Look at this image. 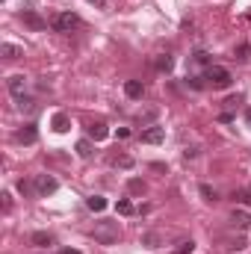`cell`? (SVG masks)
<instances>
[{"label": "cell", "mask_w": 251, "mask_h": 254, "mask_svg": "<svg viewBox=\"0 0 251 254\" xmlns=\"http://www.w3.org/2000/svg\"><path fill=\"white\" fill-rule=\"evenodd\" d=\"M246 246H249V243H246V237H237V240H228V246H225V249H228V252H243Z\"/></svg>", "instance_id": "cell-23"}, {"label": "cell", "mask_w": 251, "mask_h": 254, "mask_svg": "<svg viewBox=\"0 0 251 254\" xmlns=\"http://www.w3.org/2000/svg\"><path fill=\"white\" fill-rule=\"evenodd\" d=\"M231 222H234V228H240V231H246L251 225V216L246 210H234V216H231Z\"/></svg>", "instance_id": "cell-12"}, {"label": "cell", "mask_w": 251, "mask_h": 254, "mask_svg": "<svg viewBox=\"0 0 251 254\" xmlns=\"http://www.w3.org/2000/svg\"><path fill=\"white\" fill-rule=\"evenodd\" d=\"M15 139H18L21 145H36V142H38V127H36L33 121H27V124L15 133Z\"/></svg>", "instance_id": "cell-5"}, {"label": "cell", "mask_w": 251, "mask_h": 254, "mask_svg": "<svg viewBox=\"0 0 251 254\" xmlns=\"http://www.w3.org/2000/svg\"><path fill=\"white\" fill-rule=\"evenodd\" d=\"M192 252H195V243H192V240H186V243H180V249H178L175 254H192Z\"/></svg>", "instance_id": "cell-28"}, {"label": "cell", "mask_w": 251, "mask_h": 254, "mask_svg": "<svg viewBox=\"0 0 251 254\" xmlns=\"http://www.w3.org/2000/svg\"><path fill=\"white\" fill-rule=\"evenodd\" d=\"M234 59H240V62H251V44H240V47L234 50Z\"/></svg>", "instance_id": "cell-21"}, {"label": "cell", "mask_w": 251, "mask_h": 254, "mask_svg": "<svg viewBox=\"0 0 251 254\" xmlns=\"http://www.w3.org/2000/svg\"><path fill=\"white\" fill-rule=\"evenodd\" d=\"M124 95L133 98V101H139V98L145 95V83H142V80H127V83H124Z\"/></svg>", "instance_id": "cell-9"}, {"label": "cell", "mask_w": 251, "mask_h": 254, "mask_svg": "<svg viewBox=\"0 0 251 254\" xmlns=\"http://www.w3.org/2000/svg\"><path fill=\"white\" fill-rule=\"evenodd\" d=\"M198 192H201V195H204V201H210V204H213V201H219V198H216V189H213L210 183H201V186H198Z\"/></svg>", "instance_id": "cell-22"}, {"label": "cell", "mask_w": 251, "mask_h": 254, "mask_svg": "<svg viewBox=\"0 0 251 254\" xmlns=\"http://www.w3.org/2000/svg\"><path fill=\"white\" fill-rule=\"evenodd\" d=\"M186 83L192 86V89H204L207 83H204V77H186Z\"/></svg>", "instance_id": "cell-29"}, {"label": "cell", "mask_w": 251, "mask_h": 254, "mask_svg": "<svg viewBox=\"0 0 251 254\" xmlns=\"http://www.w3.org/2000/svg\"><path fill=\"white\" fill-rule=\"evenodd\" d=\"M246 124H249V127H251V107H249V109H246Z\"/></svg>", "instance_id": "cell-35"}, {"label": "cell", "mask_w": 251, "mask_h": 254, "mask_svg": "<svg viewBox=\"0 0 251 254\" xmlns=\"http://www.w3.org/2000/svg\"><path fill=\"white\" fill-rule=\"evenodd\" d=\"M183 157H186V160H192V157H198V148H186V151H183Z\"/></svg>", "instance_id": "cell-32"}, {"label": "cell", "mask_w": 251, "mask_h": 254, "mask_svg": "<svg viewBox=\"0 0 251 254\" xmlns=\"http://www.w3.org/2000/svg\"><path fill=\"white\" fill-rule=\"evenodd\" d=\"M157 240H160L157 234H145V243H148V246H157Z\"/></svg>", "instance_id": "cell-33"}, {"label": "cell", "mask_w": 251, "mask_h": 254, "mask_svg": "<svg viewBox=\"0 0 251 254\" xmlns=\"http://www.w3.org/2000/svg\"><path fill=\"white\" fill-rule=\"evenodd\" d=\"M145 189H148L145 181H139V178H130V181H127V192H130V195H145Z\"/></svg>", "instance_id": "cell-17"}, {"label": "cell", "mask_w": 251, "mask_h": 254, "mask_svg": "<svg viewBox=\"0 0 251 254\" xmlns=\"http://www.w3.org/2000/svg\"><path fill=\"white\" fill-rule=\"evenodd\" d=\"M0 53H3L6 59H21V56H24V47H18V44H3Z\"/></svg>", "instance_id": "cell-16"}, {"label": "cell", "mask_w": 251, "mask_h": 254, "mask_svg": "<svg viewBox=\"0 0 251 254\" xmlns=\"http://www.w3.org/2000/svg\"><path fill=\"white\" fill-rule=\"evenodd\" d=\"M204 80H207V86H213V89H228L234 77H231L228 68H222V65H210V68L204 71Z\"/></svg>", "instance_id": "cell-3"}, {"label": "cell", "mask_w": 251, "mask_h": 254, "mask_svg": "<svg viewBox=\"0 0 251 254\" xmlns=\"http://www.w3.org/2000/svg\"><path fill=\"white\" fill-rule=\"evenodd\" d=\"M154 65H157V71H163V74H169V71L175 68V59H172L169 53H160V56L154 59Z\"/></svg>", "instance_id": "cell-13"}, {"label": "cell", "mask_w": 251, "mask_h": 254, "mask_svg": "<svg viewBox=\"0 0 251 254\" xmlns=\"http://www.w3.org/2000/svg\"><path fill=\"white\" fill-rule=\"evenodd\" d=\"M89 3H95L98 9H104V6H107V0H89Z\"/></svg>", "instance_id": "cell-34"}, {"label": "cell", "mask_w": 251, "mask_h": 254, "mask_svg": "<svg viewBox=\"0 0 251 254\" xmlns=\"http://www.w3.org/2000/svg\"><path fill=\"white\" fill-rule=\"evenodd\" d=\"M92 234H95V243H101V246H112V243H118V237H121L118 222H98Z\"/></svg>", "instance_id": "cell-1"}, {"label": "cell", "mask_w": 251, "mask_h": 254, "mask_svg": "<svg viewBox=\"0 0 251 254\" xmlns=\"http://www.w3.org/2000/svg\"><path fill=\"white\" fill-rule=\"evenodd\" d=\"M3 210H12V195L9 192H3Z\"/></svg>", "instance_id": "cell-30"}, {"label": "cell", "mask_w": 251, "mask_h": 254, "mask_svg": "<svg viewBox=\"0 0 251 254\" xmlns=\"http://www.w3.org/2000/svg\"><path fill=\"white\" fill-rule=\"evenodd\" d=\"M240 104H243V95H231V98L225 101V107H228V112H231L234 107H240Z\"/></svg>", "instance_id": "cell-27"}, {"label": "cell", "mask_w": 251, "mask_h": 254, "mask_svg": "<svg viewBox=\"0 0 251 254\" xmlns=\"http://www.w3.org/2000/svg\"><path fill=\"white\" fill-rule=\"evenodd\" d=\"M86 130H89V139H95V142H101V139H107V136H109V127H107L104 121H92Z\"/></svg>", "instance_id": "cell-10"}, {"label": "cell", "mask_w": 251, "mask_h": 254, "mask_svg": "<svg viewBox=\"0 0 251 254\" xmlns=\"http://www.w3.org/2000/svg\"><path fill=\"white\" fill-rule=\"evenodd\" d=\"M18 109H21V112H36V109H38V104H36L33 98L21 95V98H18Z\"/></svg>", "instance_id": "cell-18"}, {"label": "cell", "mask_w": 251, "mask_h": 254, "mask_svg": "<svg viewBox=\"0 0 251 254\" xmlns=\"http://www.w3.org/2000/svg\"><path fill=\"white\" fill-rule=\"evenodd\" d=\"M18 192H21V195H30V192H36V186H33L30 181H18Z\"/></svg>", "instance_id": "cell-26"}, {"label": "cell", "mask_w": 251, "mask_h": 254, "mask_svg": "<svg viewBox=\"0 0 251 254\" xmlns=\"http://www.w3.org/2000/svg\"><path fill=\"white\" fill-rule=\"evenodd\" d=\"M6 86H9V92H12L15 98H21V95H24V89H27V77H24V74H12Z\"/></svg>", "instance_id": "cell-8"}, {"label": "cell", "mask_w": 251, "mask_h": 254, "mask_svg": "<svg viewBox=\"0 0 251 254\" xmlns=\"http://www.w3.org/2000/svg\"><path fill=\"white\" fill-rule=\"evenodd\" d=\"M115 210H118L121 216H133V213H136V207H133V201H130V198H118Z\"/></svg>", "instance_id": "cell-19"}, {"label": "cell", "mask_w": 251, "mask_h": 254, "mask_svg": "<svg viewBox=\"0 0 251 254\" xmlns=\"http://www.w3.org/2000/svg\"><path fill=\"white\" fill-rule=\"evenodd\" d=\"M86 207H89L92 213H104V210H107V198H104V195H92V198H86Z\"/></svg>", "instance_id": "cell-15"}, {"label": "cell", "mask_w": 251, "mask_h": 254, "mask_svg": "<svg viewBox=\"0 0 251 254\" xmlns=\"http://www.w3.org/2000/svg\"><path fill=\"white\" fill-rule=\"evenodd\" d=\"M30 243L38 246V249H47V246H53V234H47V231H36V234L30 237Z\"/></svg>", "instance_id": "cell-11"}, {"label": "cell", "mask_w": 251, "mask_h": 254, "mask_svg": "<svg viewBox=\"0 0 251 254\" xmlns=\"http://www.w3.org/2000/svg\"><path fill=\"white\" fill-rule=\"evenodd\" d=\"M68 124H71V121H68V112H56V115H53V121H50V127H53L56 133H65V130H68Z\"/></svg>", "instance_id": "cell-14"}, {"label": "cell", "mask_w": 251, "mask_h": 254, "mask_svg": "<svg viewBox=\"0 0 251 254\" xmlns=\"http://www.w3.org/2000/svg\"><path fill=\"white\" fill-rule=\"evenodd\" d=\"M21 21H24L30 30H44V27H47V21H44L38 12H33V9H24V12H21Z\"/></svg>", "instance_id": "cell-6"}, {"label": "cell", "mask_w": 251, "mask_h": 254, "mask_svg": "<svg viewBox=\"0 0 251 254\" xmlns=\"http://www.w3.org/2000/svg\"><path fill=\"white\" fill-rule=\"evenodd\" d=\"M74 151H77L83 160H89V157H92V142H89V139H80V142L74 145Z\"/></svg>", "instance_id": "cell-20"}, {"label": "cell", "mask_w": 251, "mask_h": 254, "mask_svg": "<svg viewBox=\"0 0 251 254\" xmlns=\"http://www.w3.org/2000/svg\"><path fill=\"white\" fill-rule=\"evenodd\" d=\"M219 121H225V124H231V121H234V112H222V115H219Z\"/></svg>", "instance_id": "cell-31"}, {"label": "cell", "mask_w": 251, "mask_h": 254, "mask_svg": "<svg viewBox=\"0 0 251 254\" xmlns=\"http://www.w3.org/2000/svg\"><path fill=\"white\" fill-rule=\"evenodd\" d=\"M50 27H53L56 33H71V30L83 27V21H80V15H74V12H56V15L50 18Z\"/></svg>", "instance_id": "cell-2"}, {"label": "cell", "mask_w": 251, "mask_h": 254, "mask_svg": "<svg viewBox=\"0 0 251 254\" xmlns=\"http://www.w3.org/2000/svg\"><path fill=\"white\" fill-rule=\"evenodd\" d=\"M192 62H198V65H207V68L213 65V62H210V53H204V50H195V53H192Z\"/></svg>", "instance_id": "cell-24"}, {"label": "cell", "mask_w": 251, "mask_h": 254, "mask_svg": "<svg viewBox=\"0 0 251 254\" xmlns=\"http://www.w3.org/2000/svg\"><path fill=\"white\" fill-rule=\"evenodd\" d=\"M33 186H36V195H38V198H47V195H53V192L59 189L56 178H50V175H36Z\"/></svg>", "instance_id": "cell-4"}, {"label": "cell", "mask_w": 251, "mask_h": 254, "mask_svg": "<svg viewBox=\"0 0 251 254\" xmlns=\"http://www.w3.org/2000/svg\"><path fill=\"white\" fill-rule=\"evenodd\" d=\"M112 163H115L118 169H133V157H127V154H121V157H115Z\"/></svg>", "instance_id": "cell-25"}, {"label": "cell", "mask_w": 251, "mask_h": 254, "mask_svg": "<svg viewBox=\"0 0 251 254\" xmlns=\"http://www.w3.org/2000/svg\"><path fill=\"white\" fill-rule=\"evenodd\" d=\"M139 139H142L145 145H160V142L166 139V130L154 124V127H148V130H142V133H139Z\"/></svg>", "instance_id": "cell-7"}, {"label": "cell", "mask_w": 251, "mask_h": 254, "mask_svg": "<svg viewBox=\"0 0 251 254\" xmlns=\"http://www.w3.org/2000/svg\"><path fill=\"white\" fill-rule=\"evenodd\" d=\"M59 254H80V252H77V249H62Z\"/></svg>", "instance_id": "cell-36"}]
</instances>
